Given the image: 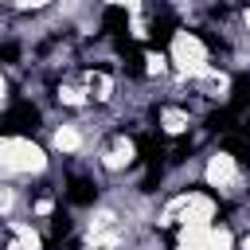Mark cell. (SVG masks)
I'll use <instances>...</instances> for the list:
<instances>
[{
    "mask_svg": "<svg viewBox=\"0 0 250 250\" xmlns=\"http://www.w3.org/2000/svg\"><path fill=\"white\" fill-rule=\"evenodd\" d=\"M234 242H238V230H234V223H211L207 227V234H203V250H234Z\"/></svg>",
    "mask_w": 250,
    "mask_h": 250,
    "instance_id": "cell-10",
    "label": "cell"
},
{
    "mask_svg": "<svg viewBox=\"0 0 250 250\" xmlns=\"http://www.w3.org/2000/svg\"><path fill=\"white\" fill-rule=\"evenodd\" d=\"M12 105V82H8V70L0 66V113Z\"/></svg>",
    "mask_w": 250,
    "mask_h": 250,
    "instance_id": "cell-12",
    "label": "cell"
},
{
    "mask_svg": "<svg viewBox=\"0 0 250 250\" xmlns=\"http://www.w3.org/2000/svg\"><path fill=\"white\" fill-rule=\"evenodd\" d=\"M168 66L180 78H191L195 70L211 66V43L195 31V27H172L168 31Z\"/></svg>",
    "mask_w": 250,
    "mask_h": 250,
    "instance_id": "cell-3",
    "label": "cell"
},
{
    "mask_svg": "<svg viewBox=\"0 0 250 250\" xmlns=\"http://www.w3.org/2000/svg\"><path fill=\"white\" fill-rule=\"evenodd\" d=\"M168 55L164 51H152V47H145L141 51V74L148 78V82H160V78H168Z\"/></svg>",
    "mask_w": 250,
    "mask_h": 250,
    "instance_id": "cell-11",
    "label": "cell"
},
{
    "mask_svg": "<svg viewBox=\"0 0 250 250\" xmlns=\"http://www.w3.org/2000/svg\"><path fill=\"white\" fill-rule=\"evenodd\" d=\"M238 20H242V39H250V8H242Z\"/></svg>",
    "mask_w": 250,
    "mask_h": 250,
    "instance_id": "cell-13",
    "label": "cell"
},
{
    "mask_svg": "<svg viewBox=\"0 0 250 250\" xmlns=\"http://www.w3.org/2000/svg\"><path fill=\"white\" fill-rule=\"evenodd\" d=\"M51 172V152L31 137V133H0V180L23 184V180H43Z\"/></svg>",
    "mask_w": 250,
    "mask_h": 250,
    "instance_id": "cell-1",
    "label": "cell"
},
{
    "mask_svg": "<svg viewBox=\"0 0 250 250\" xmlns=\"http://www.w3.org/2000/svg\"><path fill=\"white\" fill-rule=\"evenodd\" d=\"M184 82V94H191L195 102H207V105H223V102H230V94H234V74L230 70H223L219 62H211V66H203V70H195L191 78H180Z\"/></svg>",
    "mask_w": 250,
    "mask_h": 250,
    "instance_id": "cell-5",
    "label": "cell"
},
{
    "mask_svg": "<svg viewBox=\"0 0 250 250\" xmlns=\"http://www.w3.org/2000/svg\"><path fill=\"white\" fill-rule=\"evenodd\" d=\"M55 102L62 109H90V94L82 86V74H70V78H59L55 82Z\"/></svg>",
    "mask_w": 250,
    "mask_h": 250,
    "instance_id": "cell-9",
    "label": "cell"
},
{
    "mask_svg": "<svg viewBox=\"0 0 250 250\" xmlns=\"http://www.w3.org/2000/svg\"><path fill=\"white\" fill-rule=\"evenodd\" d=\"M203 188L223 203V199H246V164L238 160L234 148L219 145L203 160Z\"/></svg>",
    "mask_w": 250,
    "mask_h": 250,
    "instance_id": "cell-2",
    "label": "cell"
},
{
    "mask_svg": "<svg viewBox=\"0 0 250 250\" xmlns=\"http://www.w3.org/2000/svg\"><path fill=\"white\" fill-rule=\"evenodd\" d=\"M234 250H250V230H246V234H238V242H234Z\"/></svg>",
    "mask_w": 250,
    "mask_h": 250,
    "instance_id": "cell-14",
    "label": "cell"
},
{
    "mask_svg": "<svg viewBox=\"0 0 250 250\" xmlns=\"http://www.w3.org/2000/svg\"><path fill=\"white\" fill-rule=\"evenodd\" d=\"M137 160H141V145H137V137H129L125 129L105 133V137L98 141V148H94V164H98L105 176H121V172L137 168Z\"/></svg>",
    "mask_w": 250,
    "mask_h": 250,
    "instance_id": "cell-4",
    "label": "cell"
},
{
    "mask_svg": "<svg viewBox=\"0 0 250 250\" xmlns=\"http://www.w3.org/2000/svg\"><path fill=\"white\" fill-rule=\"evenodd\" d=\"M78 74H82V86L90 94V105H113V98H117V74L109 66H86Z\"/></svg>",
    "mask_w": 250,
    "mask_h": 250,
    "instance_id": "cell-7",
    "label": "cell"
},
{
    "mask_svg": "<svg viewBox=\"0 0 250 250\" xmlns=\"http://www.w3.org/2000/svg\"><path fill=\"white\" fill-rule=\"evenodd\" d=\"M94 133L86 129V121H59L51 125V137H47V148L55 156H82L90 148Z\"/></svg>",
    "mask_w": 250,
    "mask_h": 250,
    "instance_id": "cell-6",
    "label": "cell"
},
{
    "mask_svg": "<svg viewBox=\"0 0 250 250\" xmlns=\"http://www.w3.org/2000/svg\"><path fill=\"white\" fill-rule=\"evenodd\" d=\"M156 129L164 133V137H188L191 129H195V113L188 109V105H180V102H164L160 109H156Z\"/></svg>",
    "mask_w": 250,
    "mask_h": 250,
    "instance_id": "cell-8",
    "label": "cell"
}]
</instances>
